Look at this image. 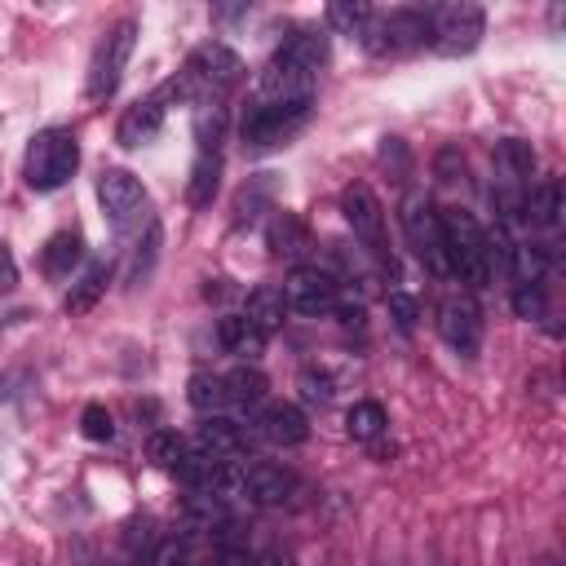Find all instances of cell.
I'll use <instances>...</instances> for the list:
<instances>
[{
	"label": "cell",
	"mask_w": 566,
	"mask_h": 566,
	"mask_svg": "<svg viewBox=\"0 0 566 566\" xmlns=\"http://www.w3.org/2000/svg\"><path fill=\"white\" fill-rule=\"evenodd\" d=\"M438 221H442V248H447L451 274L469 287H486L491 252H486V230L478 226V217L464 208H447V212H438Z\"/></svg>",
	"instance_id": "obj_1"
},
{
	"label": "cell",
	"mask_w": 566,
	"mask_h": 566,
	"mask_svg": "<svg viewBox=\"0 0 566 566\" xmlns=\"http://www.w3.org/2000/svg\"><path fill=\"white\" fill-rule=\"evenodd\" d=\"M80 168V142L71 128H40L27 142V159H22V177L31 190H62Z\"/></svg>",
	"instance_id": "obj_2"
},
{
	"label": "cell",
	"mask_w": 566,
	"mask_h": 566,
	"mask_svg": "<svg viewBox=\"0 0 566 566\" xmlns=\"http://www.w3.org/2000/svg\"><path fill=\"white\" fill-rule=\"evenodd\" d=\"M252 106H279V111H310L314 106V71H301L283 57H270L252 84Z\"/></svg>",
	"instance_id": "obj_3"
},
{
	"label": "cell",
	"mask_w": 566,
	"mask_h": 566,
	"mask_svg": "<svg viewBox=\"0 0 566 566\" xmlns=\"http://www.w3.org/2000/svg\"><path fill=\"white\" fill-rule=\"evenodd\" d=\"M133 44H137V22H133V18L115 22V27L97 40V53H93V62H88V84H84L93 102H106V97L119 88L124 66H128V57H133Z\"/></svg>",
	"instance_id": "obj_4"
},
{
	"label": "cell",
	"mask_w": 566,
	"mask_h": 566,
	"mask_svg": "<svg viewBox=\"0 0 566 566\" xmlns=\"http://www.w3.org/2000/svg\"><path fill=\"white\" fill-rule=\"evenodd\" d=\"M402 230L416 248V256L438 274V279H451V265H447V248H442V221H438V208L429 203L424 190H411L402 199Z\"/></svg>",
	"instance_id": "obj_5"
},
{
	"label": "cell",
	"mask_w": 566,
	"mask_h": 566,
	"mask_svg": "<svg viewBox=\"0 0 566 566\" xmlns=\"http://www.w3.org/2000/svg\"><path fill=\"white\" fill-rule=\"evenodd\" d=\"M363 44L376 57L402 53V49H416V44H433V9H398L380 22H367Z\"/></svg>",
	"instance_id": "obj_6"
},
{
	"label": "cell",
	"mask_w": 566,
	"mask_h": 566,
	"mask_svg": "<svg viewBox=\"0 0 566 566\" xmlns=\"http://www.w3.org/2000/svg\"><path fill=\"white\" fill-rule=\"evenodd\" d=\"M482 31H486V13H482V4H473V0L433 9V49L447 53V57L473 53L478 40H482Z\"/></svg>",
	"instance_id": "obj_7"
},
{
	"label": "cell",
	"mask_w": 566,
	"mask_h": 566,
	"mask_svg": "<svg viewBox=\"0 0 566 566\" xmlns=\"http://www.w3.org/2000/svg\"><path fill=\"white\" fill-rule=\"evenodd\" d=\"M340 217L354 230V239H363L376 256H385V208L367 181H349L340 190Z\"/></svg>",
	"instance_id": "obj_8"
},
{
	"label": "cell",
	"mask_w": 566,
	"mask_h": 566,
	"mask_svg": "<svg viewBox=\"0 0 566 566\" xmlns=\"http://www.w3.org/2000/svg\"><path fill=\"white\" fill-rule=\"evenodd\" d=\"M97 199H102V212L111 217L115 230H128L146 212V186L128 168H106L97 177Z\"/></svg>",
	"instance_id": "obj_9"
},
{
	"label": "cell",
	"mask_w": 566,
	"mask_h": 566,
	"mask_svg": "<svg viewBox=\"0 0 566 566\" xmlns=\"http://www.w3.org/2000/svg\"><path fill=\"white\" fill-rule=\"evenodd\" d=\"M336 296H340V287H336V279L327 274V270H318V265H296L292 274H287V283H283V301H287V310H296V314H332L336 310Z\"/></svg>",
	"instance_id": "obj_10"
},
{
	"label": "cell",
	"mask_w": 566,
	"mask_h": 566,
	"mask_svg": "<svg viewBox=\"0 0 566 566\" xmlns=\"http://www.w3.org/2000/svg\"><path fill=\"white\" fill-rule=\"evenodd\" d=\"M438 332H442V340L455 349V354H478L482 349V310H478V301L473 296H447L442 305H438Z\"/></svg>",
	"instance_id": "obj_11"
},
{
	"label": "cell",
	"mask_w": 566,
	"mask_h": 566,
	"mask_svg": "<svg viewBox=\"0 0 566 566\" xmlns=\"http://www.w3.org/2000/svg\"><path fill=\"white\" fill-rule=\"evenodd\" d=\"M186 71L195 75V84L203 88V93H226V88H234L239 80H243V57L234 53V49H226V44H199L195 53H190V62H186Z\"/></svg>",
	"instance_id": "obj_12"
},
{
	"label": "cell",
	"mask_w": 566,
	"mask_h": 566,
	"mask_svg": "<svg viewBox=\"0 0 566 566\" xmlns=\"http://www.w3.org/2000/svg\"><path fill=\"white\" fill-rule=\"evenodd\" d=\"M305 115H310V111L248 106V111H243V124H239V133H243V146H252V150H270V146L287 142V137H292V133L305 124Z\"/></svg>",
	"instance_id": "obj_13"
},
{
	"label": "cell",
	"mask_w": 566,
	"mask_h": 566,
	"mask_svg": "<svg viewBox=\"0 0 566 566\" xmlns=\"http://www.w3.org/2000/svg\"><path fill=\"white\" fill-rule=\"evenodd\" d=\"M252 504H261V509H274V504H283V500H292V491H296V478L283 469V464H252V469H243V486H239Z\"/></svg>",
	"instance_id": "obj_14"
},
{
	"label": "cell",
	"mask_w": 566,
	"mask_h": 566,
	"mask_svg": "<svg viewBox=\"0 0 566 566\" xmlns=\"http://www.w3.org/2000/svg\"><path fill=\"white\" fill-rule=\"evenodd\" d=\"M252 442H256L252 429L239 424V420H230V416H208V420L199 424V447H208V451L221 455V460H239V455H248Z\"/></svg>",
	"instance_id": "obj_15"
},
{
	"label": "cell",
	"mask_w": 566,
	"mask_h": 566,
	"mask_svg": "<svg viewBox=\"0 0 566 566\" xmlns=\"http://www.w3.org/2000/svg\"><path fill=\"white\" fill-rule=\"evenodd\" d=\"M159 128H164V106H159L155 97H146V102H133V106L119 115V124H115V142L128 146V150H137V146L155 142Z\"/></svg>",
	"instance_id": "obj_16"
},
{
	"label": "cell",
	"mask_w": 566,
	"mask_h": 566,
	"mask_svg": "<svg viewBox=\"0 0 566 566\" xmlns=\"http://www.w3.org/2000/svg\"><path fill=\"white\" fill-rule=\"evenodd\" d=\"M261 438H270L274 447H301L310 438V424H305V411L296 402H265L261 411Z\"/></svg>",
	"instance_id": "obj_17"
},
{
	"label": "cell",
	"mask_w": 566,
	"mask_h": 566,
	"mask_svg": "<svg viewBox=\"0 0 566 566\" xmlns=\"http://www.w3.org/2000/svg\"><path fill=\"white\" fill-rule=\"evenodd\" d=\"M243 318L261 332V336H274L283 323H287V301H283V287H274V283H261V287H252L248 292V301H243Z\"/></svg>",
	"instance_id": "obj_18"
},
{
	"label": "cell",
	"mask_w": 566,
	"mask_h": 566,
	"mask_svg": "<svg viewBox=\"0 0 566 566\" xmlns=\"http://www.w3.org/2000/svg\"><path fill=\"white\" fill-rule=\"evenodd\" d=\"M265 248L274 256H292L296 261V256H305L314 248V234L296 212H274V221L265 226Z\"/></svg>",
	"instance_id": "obj_19"
},
{
	"label": "cell",
	"mask_w": 566,
	"mask_h": 566,
	"mask_svg": "<svg viewBox=\"0 0 566 566\" xmlns=\"http://www.w3.org/2000/svg\"><path fill=\"white\" fill-rule=\"evenodd\" d=\"M80 261H84V239H80L75 230H57V234L44 243V252H40V265H44L49 279H66Z\"/></svg>",
	"instance_id": "obj_20"
},
{
	"label": "cell",
	"mask_w": 566,
	"mask_h": 566,
	"mask_svg": "<svg viewBox=\"0 0 566 566\" xmlns=\"http://www.w3.org/2000/svg\"><path fill=\"white\" fill-rule=\"evenodd\" d=\"M217 186H221V150H199L190 164V186H186L190 208H208Z\"/></svg>",
	"instance_id": "obj_21"
},
{
	"label": "cell",
	"mask_w": 566,
	"mask_h": 566,
	"mask_svg": "<svg viewBox=\"0 0 566 566\" xmlns=\"http://www.w3.org/2000/svg\"><path fill=\"white\" fill-rule=\"evenodd\" d=\"M217 340H221L230 354H239V358H256V354L265 349V336H261L243 314H226V318L217 323Z\"/></svg>",
	"instance_id": "obj_22"
},
{
	"label": "cell",
	"mask_w": 566,
	"mask_h": 566,
	"mask_svg": "<svg viewBox=\"0 0 566 566\" xmlns=\"http://www.w3.org/2000/svg\"><path fill=\"white\" fill-rule=\"evenodd\" d=\"M274 57L292 62V66H301V71H318V66L327 62V35H323V31H296Z\"/></svg>",
	"instance_id": "obj_23"
},
{
	"label": "cell",
	"mask_w": 566,
	"mask_h": 566,
	"mask_svg": "<svg viewBox=\"0 0 566 566\" xmlns=\"http://www.w3.org/2000/svg\"><path fill=\"white\" fill-rule=\"evenodd\" d=\"M221 380H226V398L239 402V407H256V402H265V394H270L265 371H256V367H248V363H239V367L226 371Z\"/></svg>",
	"instance_id": "obj_24"
},
{
	"label": "cell",
	"mask_w": 566,
	"mask_h": 566,
	"mask_svg": "<svg viewBox=\"0 0 566 566\" xmlns=\"http://www.w3.org/2000/svg\"><path fill=\"white\" fill-rule=\"evenodd\" d=\"M522 212L531 217V226H557L562 221V181H539L535 190H526Z\"/></svg>",
	"instance_id": "obj_25"
},
{
	"label": "cell",
	"mask_w": 566,
	"mask_h": 566,
	"mask_svg": "<svg viewBox=\"0 0 566 566\" xmlns=\"http://www.w3.org/2000/svg\"><path fill=\"white\" fill-rule=\"evenodd\" d=\"M106 279H111V265H106V261H93V265L80 274V283H71V292H66V314H88V310L97 305V296L106 292Z\"/></svg>",
	"instance_id": "obj_26"
},
{
	"label": "cell",
	"mask_w": 566,
	"mask_h": 566,
	"mask_svg": "<svg viewBox=\"0 0 566 566\" xmlns=\"http://www.w3.org/2000/svg\"><path fill=\"white\" fill-rule=\"evenodd\" d=\"M495 164H500V177H504V181L522 186V181H531V172H535V150H531V142L509 137V142L495 146Z\"/></svg>",
	"instance_id": "obj_27"
},
{
	"label": "cell",
	"mask_w": 566,
	"mask_h": 566,
	"mask_svg": "<svg viewBox=\"0 0 566 566\" xmlns=\"http://www.w3.org/2000/svg\"><path fill=\"white\" fill-rule=\"evenodd\" d=\"M186 398H190V407L203 411V416H217V411L230 402V398H226V380L212 376V371H195L190 385H186Z\"/></svg>",
	"instance_id": "obj_28"
},
{
	"label": "cell",
	"mask_w": 566,
	"mask_h": 566,
	"mask_svg": "<svg viewBox=\"0 0 566 566\" xmlns=\"http://www.w3.org/2000/svg\"><path fill=\"white\" fill-rule=\"evenodd\" d=\"M345 433L354 442H376L385 433V407L380 402H354L345 411Z\"/></svg>",
	"instance_id": "obj_29"
},
{
	"label": "cell",
	"mask_w": 566,
	"mask_h": 566,
	"mask_svg": "<svg viewBox=\"0 0 566 566\" xmlns=\"http://www.w3.org/2000/svg\"><path fill=\"white\" fill-rule=\"evenodd\" d=\"M195 137H199V150H221V137H226L221 102H195Z\"/></svg>",
	"instance_id": "obj_30"
},
{
	"label": "cell",
	"mask_w": 566,
	"mask_h": 566,
	"mask_svg": "<svg viewBox=\"0 0 566 566\" xmlns=\"http://www.w3.org/2000/svg\"><path fill=\"white\" fill-rule=\"evenodd\" d=\"M371 22V4L367 0H332L327 4V27L340 35H363V27Z\"/></svg>",
	"instance_id": "obj_31"
},
{
	"label": "cell",
	"mask_w": 566,
	"mask_h": 566,
	"mask_svg": "<svg viewBox=\"0 0 566 566\" xmlns=\"http://www.w3.org/2000/svg\"><path fill=\"white\" fill-rule=\"evenodd\" d=\"M159 243H164V230H159V221H146V239L137 243V252H133V265H128V283H146L150 279V270H155V256H159Z\"/></svg>",
	"instance_id": "obj_32"
},
{
	"label": "cell",
	"mask_w": 566,
	"mask_h": 566,
	"mask_svg": "<svg viewBox=\"0 0 566 566\" xmlns=\"http://www.w3.org/2000/svg\"><path fill=\"white\" fill-rule=\"evenodd\" d=\"M544 310H548L544 283H517L513 287V314L517 318H544Z\"/></svg>",
	"instance_id": "obj_33"
},
{
	"label": "cell",
	"mask_w": 566,
	"mask_h": 566,
	"mask_svg": "<svg viewBox=\"0 0 566 566\" xmlns=\"http://www.w3.org/2000/svg\"><path fill=\"white\" fill-rule=\"evenodd\" d=\"M80 429H84V438H93V442H111V438H115V420H111V411H106L102 402H88V407H84Z\"/></svg>",
	"instance_id": "obj_34"
},
{
	"label": "cell",
	"mask_w": 566,
	"mask_h": 566,
	"mask_svg": "<svg viewBox=\"0 0 566 566\" xmlns=\"http://www.w3.org/2000/svg\"><path fill=\"white\" fill-rule=\"evenodd\" d=\"M332 394L336 389H332V376L327 371H318V367H305L301 371V398L305 402H318L323 407V402H332Z\"/></svg>",
	"instance_id": "obj_35"
},
{
	"label": "cell",
	"mask_w": 566,
	"mask_h": 566,
	"mask_svg": "<svg viewBox=\"0 0 566 566\" xmlns=\"http://www.w3.org/2000/svg\"><path fill=\"white\" fill-rule=\"evenodd\" d=\"M146 451H150V460H155V464L172 469V464L181 460V451H186V438H181V433H155Z\"/></svg>",
	"instance_id": "obj_36"
},
{
	"label": "cell",
	"mask_w": 566,
	"mask_h": 566,
	"mask_svg": "<svg viewBox=\"0 0 566 566\" xmlns=\"http://www.w3.org/2000/svg\"><path fill=\"white\" fill-rule=\"evenodd\" d=\"M389 314H394L398 332H411L416 318H420V305H416V296H407V292H389Z\"/></svg>",
	"instance_id": "obj_37"
},
{
	"label": "cell",
	"mask_w": 566,
	"mask_h": 566,
	"mask_svg": "<svg viewBox=\"0 0 566 566\" xmlns=\"http://www.w3.org/2000/svg\"><path fill=\"white\" fill-rule=\"evenodd\" d=\"M150 566H190V553H186V544H181V539H164V544L155 548Z\"/></svg>",
	"instance_id": "obj_38"
},
{
	"label": "cell",
	"mask_w": 566,
	"mask_h": 566,
	"mask_svg": "<svg viewBox=\"0 0 566 566\" xmlns=\"http://www.w3.org/2000/svg\"><path fill=\"white\" fill-rule=\"evenodd\" d=\"M438 177H442V181L464 177V159H460V150H455V146H447V150L438 155Z\"/></svg>",
	"instance_id": "obj_39"
},
{
	"label": "cell",
	"mask_w": 566,
	"mask_h": 566,
	"mask_svg": "<svg viewBox=\"0 0 566 566\" xmlns=\"http://www.w3.org/2000/svg\"><path fill=\"white\" fill-rule=\"evenodd\" d=\"M212 566H256V557L248 548H239V544H226V548H217Z\"/></svg>",
	"instance_id": "obj_40"
},
{
	"label": "cell",
	"mask_w": 566,
	"mask_h": 566,
	"mask_svg": "<svg viewBox=\"0 0 566 566\" xmlns=\"http://www.w3.org/2000/svg\"><path fill=\"white\" fill-rule=\"evenodd\" d=\"M18 287V261L9 252V243H0V292H13Z\"/></svg>",
	"instance_id": "obj_41"
},
{
	"label": "cell",
	"mask_w": 566,
	"mask_h": 566,
	"mask_svg": "<svg viewBox=\"0 0 566 566\" xmlns=\"http://www.w3.org/2000/svg\"><path fill=\"white\" fill-rule=\"evenodd\" d=\"M256 566H292V562H287V553H279V548H274V553H265Z\"/></svg>",
	"instance_id": "obj_42"
},
{
	"label": "cell",
	"mask_w": 566,
	"mask_h": 566,
	"mask_svg": "<svg viewBox=\"0 0 566 566\" xmlns=\"http://www.w3.org/2000/svg\"><path fill=\"white\" fill-rule=\"evenodd\" d=\"M208 566H212V562H208Z\"/></svg>",
	"instance_id": "obj_43"
}]
</instances>
